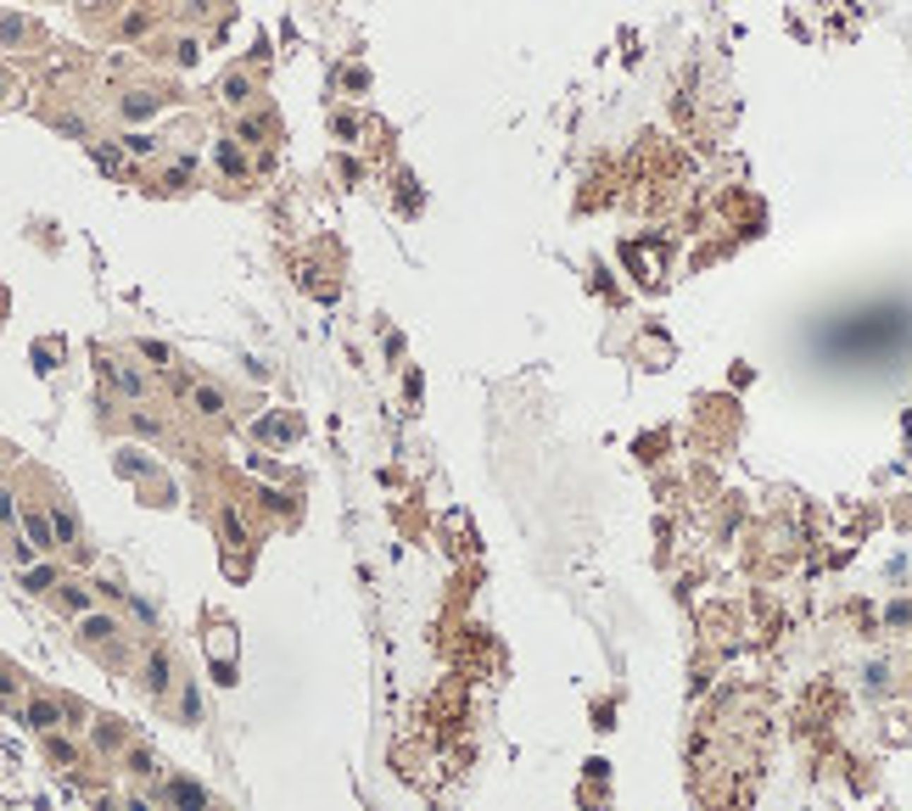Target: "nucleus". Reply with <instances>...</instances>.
Listing matches in <instances>:
<instances>
[{
  "instance_id": "1",
  "label": "nucleus",
  "mask_w": 912,
  "mask_h": 811,
  "mask_svg": "<svg viewBox=\"0 0 912 811\" xmlns=\"http://www.w3.org/2000/svg\"><path fill=\"white\" fill-rule=\"evenodd\" d=\"M56 716H62V711H56L51 699H34V705H28V722H34V728H45V733L56 728Z\"/></svg>"
},
{
  "instance_id": "2",
  "label": "nucleus",
  "mask_w": 912,
  "mask_h": 811,
  "mask_svg": "<svg viewBox=\"0 0 912 811\" xmlns=\"http://www.w3.org/2000/svg\"><path fill=\"white\" fill-rule=\"evenodd\" d=\"M23 526H28V537H34V548H51V526L40 515H23Z\"/></svg>"
},
{
  "instance_id": "3",
  "label": "nucleus",
  "mask_w": 912,
  "mask_h": 811,
  "mask_svg": "<svg viewBox=\"0 0 912 811\" xmlns=\"http://www.w3.org/2000/svg\"><path fill=\"white\" fill-rule=\"evenodd\" d=\"M174 800L185 811H202V789H191V783H174Z\"/></svg>"
},
{
  "instance_id": "4",
  "label": "nucleus",
  "mask_w": 912,
  "mask_h": 811,
  "mask_svg": "<svg viewBox=\"0 0 912 811\" xmlns=\"http://www.w3.org/2000/svg\"><path fill=\"white\" fill-rule=\"evenodd\" d=\"M146 683H152L157 694H162V688H168V661H162V655H157V661L146 666Z\"/></svg>"
},
{
  "instance_id": "5",
  "label": "nucleus",
  "mask_w": 912,
  "mask_h": 811,
  "mask_svg": "<svg viewBox=\"0 0 912 811\" xmlns=\"http://www.w3.org/2000/svg\"><path fill=\"white\" fill-rule=\"evenodd\" d=\"M196 409H202V414H219V409H224V397H219L213 386H202V392H196Z\"/></svg>"
},
{
  "instance_id": "6",
  "label": "nucleus",
  "mask_w": 912,
  "mask_h": 811,
  "mask_svg": "<svg viewBox=\"0 0 912 811\" xmlns=\"http://www.w3.org/2000/svg\"><path fill=\"white\" fill-rule=\"evenodd\" d=\"M129 772H140V778H152V772H157V761L146 755V750H129Z\"/></svg>"
},
{
  "instance_id": "7",
  "label": "nucleus",
  "mask_w": 912,
  "mask_h": 811,
  "mask_svg": "<svg viewBox=\"0 0 912 811\" xmlns=\"http://www.w3.org/2000/svg\"><path fill=\"white\" fill-rule=\"evenodd\" d=\"M51 526H56V537H62V543H73V520L62 515V510H56V515H51Z\"/></svg>"
},
{
  "instance_id": "8",
  "label": "nucleus",
  "mask_w": 912,
  "mask_h": 811,
  "mask_svg": "<svg viewBox=\"0 0 912 811\" xmlns=\"http://www.w3.org/2000/svg\"><path fill=\"white\" fill-rule=\"evenodd\" d=\"M84 632H90V638H107V632H112V621H101V615H90V621H84Z\"/></svg>"
},
{
  "instance_id": "9",
  "label": "nucleus",
  "mask_w": 912,
  "mask_h": 811,
  "mask_svg": "<svg viewBox=\"0 0 912 811\" xmlns=\"http://www.w3.org/2000/svg\"><path fill=\"white\" fill-rule=\"evenodd\" d=\"M17 510H11V493H0V520H11Z\"/></svg>"
}]
</instances>
